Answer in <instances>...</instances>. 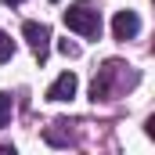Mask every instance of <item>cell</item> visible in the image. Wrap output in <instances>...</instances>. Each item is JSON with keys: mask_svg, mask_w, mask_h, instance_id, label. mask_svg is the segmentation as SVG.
I'll return each mask as SVG.
<instances>
[{"mask_svg": "<svg viewBox=\"0 0 155 155\" xmlns=\"http://www.w3.org/2000/svg\"><path fill=\"white\" fill-rule=\"evenodd\" d=\"M65 25L79 33L83 40H97L101 36V15H97V7L90 4V0H76V4H69V11H65Z\"/></svg>", "mask_w": 155, "mask_h": 155, "instance_id": "cell-1", "label": "cell"}, {"mask_svg": "<svg viewBox=\"0 0 155 155\" xmlns=\"http://www.w3.org/2000/svg\"><path fill=\"white\" fill-rule=\"evenodd\" d=\"M22 33H25V40H29L33 54L43 61V58H47V51H51V29H47L43 22H25V25H22Z\"/></svg>", "mask_w": 155, "mask_h": 155, "instance_id": "cell-2", "label": "cell"}, {"mask_svg": "<svg viewBox=\"0 0 155 155\" xmlns=\"http://www.w3.org/2000/svg\"><path fill=\"white\" fill-rule=\"evenodd\" d=\"M137 33H141L137 11H116V18H112V36L116 40H134Z\"/></svg>", "mask_w": 155, "mask_h": 155, "instance_id": "cell-3", "label": "cell"}, {"mask_svg": "<svg viewBox=\"0 0 155 155\" xmlns=\"http://www.w3.org/2000/svg\"><path fill=\"white\" fill-rule=\"evenodd\" d=\"M72 94H76V72H61L47 87V101H69Z\"/></svg>", "mask_w": 155, "mask_h": 155, "instance_id": "cell-4", "label": "cell"}, {"mask_svg": "<svg viewBox=\"0 0 155 155\" xmlns=\"http://www.w3.org/2000/svg\"><path fill=\"white\" fill-rule=\"evenodd\" d=\"M11 108H15L11 94H0V126H7V123H11Z\"/></svg>", "mask_w": 155, "mask_h": 155, "instance_id": "cell-5", "label": "cell"}, {"mask_svg": "<svg viewBox=\"0 0 155 155\" xmlns=\"http://www.w3.org/2000/svg\"><path fill=\"white\" fill-rule=\"evenodd\" d=\"M11 54H15V43H11V36H7V33L0 29V61H7Z\"/></svg>", "mask_w": 155, "mask_h": 155, "instance_id": "cell-6", "label": "cell"}, {"mask_svg": "<svg viewBox=\"0 0 155 155\" xmlns=\"http://www.w3.org/2000/svg\"><path fill=\"white\" fill-rule=\"evenodd\" d=\"M58 51H61L65 58H76V54H79V47H76V43H69V40H61V43H58Z\"/></svg>", "mask_w": 155, "mask_h": 155, "instance_id": "cell-7", "label": "cell"}, {"mask_svg": "<svg viewBox=\"0 0 155 155\" xmlns=\"http://www.w3.org/2000/svg\"><path fill=\"white\" fill-rule=\"evenodd\" d=\"M4 4H22V0H4Z\"/></svg>", "mask_w": 155, "mask_h": 155, "instance_id": "cell-8", "label": "cell"}]
</instances>
